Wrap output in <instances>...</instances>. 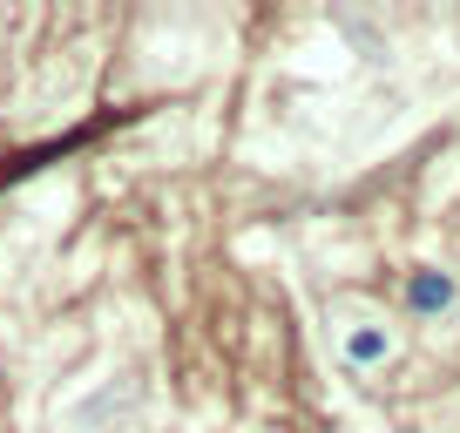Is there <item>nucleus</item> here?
Returning <instances> with one entry per match:
<instances>
[{"instance_id":"obj_1","label":"nucleus","mask_w":460,"mask_h":433,"mask_svg":"<svg viewBox=\"0 0 460 433\" xmlns=\"http://www.w3.org/2000/svg\"><path fill=\"white\" fill-rule=\"evenodd\" d=\"M406 305H413L420 318L447 312V305H454V278H440V271H413V278H406Z\"/></svg>"},{"instance_id":"obj_2","label":"nucleus","mask_w":460,"mask_h":433,"mask_svg":"<svg viewBox=\"0 0 460 433\" xmlns=\"http://www.w3.org/2000/svg\"><path fill=\"white\" fill-rule=\"evenodd\" d=\"M386 352H393V339L379 332V325H359V332H345V359H352V366H379Z\"/></svg>"}]
</instances>
